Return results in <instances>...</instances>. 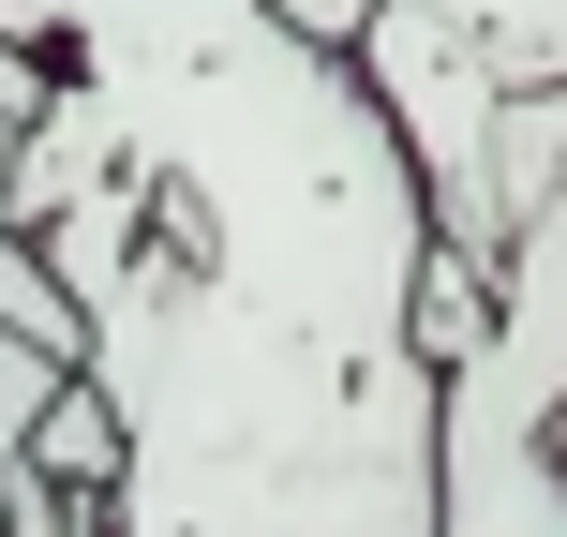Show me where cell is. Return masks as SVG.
Returning a JSON list of instances; mask_svg holds the SVG:
<instances>
[{"instance_id":"cell-1","label":"cell","mask_w":567,"mask_h":537,"mask_svg":"<svg viewBox=\"0 0 567 537\" xmlns=\"http://www.w3.org/2000/svg\"><path fill=\"white\" fill-rule=\"evenodd\" d=\"M0 209L120 419L105 537H433V209L269 0H60Z\"/></svg>"},{"instance_id":"cell-2","label":"cell","mask_w":567,"mask_h":537,"mask_svg":"<svg viewBox=\"0 0 567 537\" xmlns=\"http://www.w3.org/2000/svg\"><path fill=\"white\" fill-rule=\"evenodd\" d=\"M359 90L403 135V179H419V209H433V255L493 283L508 239L538 225L553 179H567V75L478 45V30H449V16H419V0H373Z\"/></svg>"},{"instance_id":"cell-3","label":"cell","mask_w":567,"mask_h":537,"mask_svg":"<svg viewBox=\"0 0 567 537\" xmlns=\"http://www.w3.org/2000/svg\"><path fill=\"white\" fill-rule=\"evenodd\" d=\"M567 179L433 359V537H567Z\"/></svg>"},{"instance_id":"cell-4","label":"cell","mask_w":567,"mask_h":537,"mask_svg":"<svg viewBox=\"0 0 567 537\" xmlns=\"http://www.w3.org/2000/svg\"><path fill=\"white\" fill-rule=\"evenodd\" d=\"M419 16H449V30H478V45H508V60H538V75H567V0H419Z\"/></svg>"},{"instance_id":"cell-5","label":"cell","mask_w":567,"mask_h":537,"mask_svg":"<svg viewBox=\"0 0 567 537\" xmlns=\"http://www.w3.org/2000/svg\"><path fill=\"white\" fill-rule=\"evenodd\" d=\"M60 389H75V373H60V359H30V343H16V313H0V448H16V433L45 419Z\"/></svg>"},{"instance_id":"cell-6","label":"cell","mask_w":567,"mask_h":537,"mask_svg":"<svg viewBox=\"0 0 567 537\" xmlns=\"http://www.w3.org/2000/svg\"><path fill=\"white\" fill-rule=\"evenodd\" d=\"M299 45H329V60H359V30H373V0H269Z\"/></svg>"},{"instance_id":"cell-7","label":"cell","mask_w":567,"mask_h":537,"mask_svg":"<svg viewBox=\"0 0 567 537\" xmlns=\"http://www.w3.org/2000/svg\"><path fill=\"white\" fill-rule=\"evenodd\" d=\"M553 448H567V419H553Z\"/></svg>"}]
</instances>
